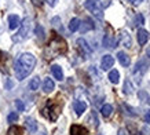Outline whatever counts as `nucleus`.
<instances>
[{
	"instance_id": "f257e3e1",
	"label": "nucleus",
	"mask_w": 150,
	"mask_h": 135,
	"mask_svg": "<svg viewBox=\"0 0 150 135\" xmlns=\"http://www.w3.org/2000/svg\"><path fill=\"white\" fill-rule=\"evenodd\" d=\"M35 66H36V57L35 55L30 54V53L21 54L17 63H15V76H17V79L18 80L26 79L33 72Z\"/></svg>"
},
{
	"instance_id": "f03ea898",
	"label": "nucleus",
	"mask_w": 150,
	"mask_h": 135,
	"mask_svg": "<svg viewBox=\"0 0 150 135\" xmlns=\"http://www.w3.org/2000/svg\"><path fill=\"white\" fill-rule=\"evenodd\" d=\"M19 31L17 32V35L13 37L14 41H22L23 39H26L29 32H30V28H32V19L30 18H25L19 25Z\"/></svg>"
},
{
	"instance_id": "7ed1b4c3",
	"label": "nucleus",
	"mask_w": 150,
	"mask_h": 135,
	"mask_svg": "<svg viewBox=\"0 0 150 135\" xmlns=\"http://www.w3.org/2000/svg\"><path fill=\"white\" fill-rule=\"evenodd\" d=\"M84 7H86L90 13L96 17L98 19H102L103 18V14H102V9H100L99 3L96 1V0H87L86 3H84Z\"/></svg>"
},
{
	"instance_id": "20e7f679",
	"label": "nucleus",
	"mask_w": 150,
	"mask_h": 135,
	"mask_svg": "<svg viewBox=\"0 0 150 135\" xmlns=\"http://www.w3.org/2000/svg\"><path fill=\"white\" fill-rule=\"evenodd\" d=\"M118 43L123 45V47H127V48H129L132 45V37L131 35L128 33V32L123 31L121 33H120V37H118Z\"/></svg>"
},
{
	"instance_id": "39448f33",
	"label": "nucleus",
	"mask_w": 150,
	"mask_h": 135,
	"mask_svg": "<svg viewBox=\"0 0 150 135\" xmlns=\"http://www.w3.org/2000/svg\"><path fill=\"white\" fill-rule=\"evenodd\" d=\"M114 63V58L112 55L106 54L102 57V61H100V68H102V70H109L110 68L113 66Z\"/></svg>"
},
{
	"instance_id": "423d86ee",
	"label": "nucleus",
	"mask_w": 150,
	"mask_h": 135,
	"mask_svg": "<svg viewBox=\"0 0 150 135\" xmlns=\"http://www.w3.org/2000/svg\"><path fill=\"white\" fill-rule=\"evenodd\" d=\"M19 25H21V18H19L17 14H11L8 17V28L11 31H14V29H17Z\"/></svg>"
},
{
	"instance_id": "0eeeda50",
	"label": "nucleus",
	"mask_w": 150,
	"mask_h": 135,
	"mask_svg": "<svg viewBox=\"0 0 150 135\" xmlns=\"http://www.w3.org/2000/svg\"><path fill=\"white\" fill-rule=\"evenodd\" d=\"M117 59L118 62L121 63L123 66H129V63H131V58H129V55L127 53H124V51H118L117 53Z\"/></svg>"
},
{
	"instance_id": "6e6552de",
	"label": "nucleus",
	"mask_w": 150,
	"mask_h": 135,
	"mask_svg": "<svg viewBox=\"0 0 150 135\" xmlns=\"http://www.w3.org/2000/svg\"><path fill=\"white\" fill-rule=\"evenodd\" d=\"M146 68H147V63H146L145 59H142L135 65V69H134V75H138V76H142L143 73L146 72Z\"/></svg>"
},
{
	"instance_id": "1a4fd4ad",
	"label": "nucleus",
	"mask_w": 150,
	"mask_h": 135,
	"mask_svg": "<svg viewBox=\"0 0 150 135\" xmlns=\"http://www.w3.org/2000/svg\"><path fill=\"white\" fill-rule=\"evenodd\" d=\"M149 40V32L146 29H138V43L141 45H145Z\"/></svg>"
},
{
	"instance_id": "9d476101",
	"label": "nucleus",
	"mask_w": 150,
	"mask_h": 135,
	"mask_svg": "<svg viewBox=\"0 0 150 135\" xmlns=\"http://www.w3.org/2000/svg\"><path fill=\"white\" fill-rule=\"evenodd\" d=\"M73 108H74V112H76V114H77V116H81L83 113L86 112L87 104L84 102V101H76V102H74V105H73Z\"/></svg>"
},
{
	"instance_id": "9b49d317",
	"label": "nucleus",
	"mask_w": 150,
	"mask_h": 135,
	"mask_svg": "<svg viewBox=\"0 0 150 135\" xmlns=\"http://www.w3.org/2000/svg\"><path fill=\"white\" fill-rule=\"evenodd\" d=\"M70 134L72 135H90L87 128H84L83 126H77V124L70 127Z\"/></svg>"
},
{
	"instance_id": "f8f14e48",
	"label": "nucleus",
	"mask_w": 150,
	"mask_h": 135,
	"mask_svg": "<svg viewBox=\"0 0 150 135\" xmlns=\"http://www.w3.org/2000/svg\"><path fill=\"white\" fill-rule=\"evenodd\" d=\"M51 72H52V75H54V77L57 80H59V81L64 80V72H62V68L59 66V65H52L51 66Z\"/></svg>"
},
{
	"instance_id": "ddd939ff",
	"label": "nucleus",
	"mask_w": 150,
	"mask_h": 135,
	"mask_svg": "<svg viewBox=\"0 0 150 135\" xmlns=\"http://www.w3.org/2000/svg\"><path fill=\"white\" fill-rule=\"evenodd\" d=\"M54 88H55L54 80L50 79V77H47L46 80H44V83H43V91H44V92H51Z\"/></svg>"
},
{
	"instance_id": "4468645a",
	"label": "nucleus",
	"mask_w": 150,
	"mask_h": 135,
	"mask_svg": "<svg viewBox=\"0 0 150 135\" xmlns=\"http://www.w3.org/2000/svg\"><path fill=\"white\" fill-rule=\"evenodd\" d=\"M25 126H26V128L30 131V132H35V131L37 130V123L32 117H28L26 120H25Z\"/></svg>"
},
{
	"instance_id": "2eb2a0df",
	"label": "nucleus",
	"mask_w": 150,
	"mask_h": 135,
	"mask_svg": "<svg viewBox=\"0 0 150 135\" xmlns=\"http://www.w3.org/2000/svg\"><path fill=\"white\" fill-rule=\"evenodd\" d=\"M77 45H79V48H81L86 54H90V53H91V47L88 45V43H87L84 39H79V40H77Z\"/></svg>"
},
{
	"instance_id": "dca6fc26",
	"label": "nucleus",
	"mask_w": 150,
	"mask_h": 135,
	"mask_svg": "<svg viewBox=\"0 0 150 135\" xmlns=\"http://www.w3.org/2000/svg\"><path fill=\"white\" fill-rule=\"evenodd\" d=\"M100 113H102V116L103 117H109L112 113H113V106L109 104H105L102 108H100Z\"/></svg>"
},
{
	"instance_id": "f3484780",
	"label": "nucleus",
	"mask_w": 150,
	"mask_h": 135,
	"mask_svg": "<svg viewBox=\"0 0 150 135\" xmlns=\"http://www.w3.org/2000/svg\"><path fill=\"white\" fill-rule=\"evenodd\" d=\"M80 19L79 18H73L70 19V22H69V31L70 32H76L79 31V28H80Z\"/></svg>"
},
{
	"instance_id": "a211bd4d",
	"label": "nucleus",
	"mask_w": 150,
	"mask_h": 135,
	"mask_svg": "<svg viewBox=\"0 0 150 135\" xmlns=\"http://www.w3.org/2000/svg\"><path fill=\"white\" fill-rule=\"evenodd\" d=\"M109 80L110 83H113V84H117L118 81H120V73H118V70H110L109 73Z\"/></svg>"
},
{
	"instance_id": "6ab92c4d",
	"label": "nucleus",
	"mask_w": 150,
	"mask_h": 135,
	"mask_svg": "<svg viewBox=\"0 0 150 135\" xmlns=\"http://www.w3.org/2000/svg\"><path fill=\"white\" fill-rule=\"evenodd\" d=\"M103 44L106 45V47H114L116 45V40H114V37L112 36V35H106L105 36V39H103Z\"/></svg>"
},
{
	"instance_id": "aec40b11",
	"label": "nucleus",
	"mask_w": 150,
	"mask_h": 135,
	"mask_svg": "<svg viewBox=\"0 0 150 135\" xmlns=\"http://www.w3.org/2000/svg\"><path fill=\"white\" fill-rule=\"evenodd\" d=\"M39 87H40V79L39 77H33L30 80V83H29V88L32 91H36L39 90Z\"/></svg>"
},
{
	"instance_id": "412c9836",
	"label": "nucleus",
	"mask_w": 150,
	"mask_h": 135,
	"mask_svg": "<svg viewBox=\"0 0 150 135\" xmlns=\"http://www.w3.org/2000/svg\"><path fill=\"white\" fill-rule=\"evenodd\" d=\"M7 135H22V130L19 128V127H11L8 130V134Z\"/></svg>"
},
{
	"instance_id": "4be33fe9",
	"label": "nucleus",
	"mask_w": 150,
	"mask_h": 135,
	"mask_svg": "<svg viewBox=\"0 0 150 135\" xmlns=\"http://www.w3.org/2000/svg\"><path fill=\"white\" fill-rule=\"evenodd\" d=\"M132 84H131V81L129 80H125V83H124V92L125 94H131L132 92Z\"/></svg>"
},
{
	"instance_id": "5701e85b",
	"label": "nucleus",
	"mask_w": 150,
	"mask_h": 135,
	"mask_svg": "<svg viewBox=\"0 0 150 135\" xmlns=\"http://www.w3.org/2000/svg\"><path fill=\"white\" fill-rule=\"evenodd\" d=\"M7 120H8V123H15L17 122V120H18V114H17V112L10 113L8 117H7Z\"/></svg>"
},
{
	"instance_id": "b1692460",
	"label": "nucleus",
	"mask_w": 150,
	"mask_h": 135,
	"mask_svg": "<svg viewBox=\"0 0 150 135\" xmlns=\"http://www.w3.org/2000/svg\"><path fill=\"white\" fill-rule=\"evenodd\" d=\"M90 29H94V25H92L91 21H86V25L81 26V32H87V31H90Z\"/></svg>"
},
{
	"instance_id": "393cba45",
	"label": "nucleus",
	"mask_w": 150,
	"mask_h": 135,
	"mask_svg": "<svg viewBox=\"0 0 150 135\" xmlns=\"http://www.w3.org/2000/svg\"><path fill=\"white\" fill-rule=\"evenodd\" d=\"M15 106H17V109H18L19 112H22L23 109H25V105L22 104V101H21V99H17V101H15Z\"/></svg>"
},
{
	"instance_id": "a878e982",
	"label": "nucleus",
	"mask_w": 150,
	"mask_h": 135,
	"mask_svg": "<svg viewBox=\"0 0 150 135\" xmlns=\"http://www.w3.org/2000/svg\"><path fill=\"white\" fill-rule=\"evenodd\" d=\"M36 35L37 37H40V39H43V28L39 25V26H36Z\"/></svg>"
},
{
	"instance_id": "bb28decb",
	"label": "nucleus",
	"mask_w": 150,
	"mask_h": 135,
	"mask_svg": "<svg viewBox=\"0 0 150 135\" xmlns=\"http://www.w3.org/2000/svg\"><path fill=\"white\" fill-rule=\"evenodd\" d=\"M117 135H129V132H128L125 128H120L118 132H117Z\"/></svg>"
},
{
	"instance_id": "cd10ccee",
	"label": "nucleus",
	"mask_w": 150,
	"mask_h": 135,
	"mask_svg": "<svg viewBox=\"0 0 150 135\" xmlns=\"http://www.w3.org/2000/svg\"><path fill=\"white\" fill-rule=\"evenodd\" d=\"M128 1H129L131 4H134V6H139L142 1H143V0H128Z\"/></svg>"
},
{
	"instance_id": "c85d7f7f",
	"label": "nucleus",
	"mask_w": 150,
	"mask_h": 135,
	"mask_svg": "<svg viewBox=\"0 0 150 135\" xmlns=\"http://www.w3.org/2000/svg\"><path fill=\"white\" fill-rule=\"evenodd\" d=\"M43 1H44V0H32V3L35 6H41L43 4Z\"/></svg>"
},
{
	"instance_id": "c756f323",
	"label": "nucleus",
	"mask_w": 150,
	"mask_h": 135,
	"mask_svg": "<svg viewBox=\"0 0 150 135\" xmlns=\"http://www.w3.org/2000/svg\"><path fill=\"white\" fill-rule=\"evenodd\" d=\"M145 122L146 123H150V110H149V112H146V114H145Z\"/></svg>"
},
{
	"instance_id": "7c9ffc66",
	"label": "nucleus",
	"mask_w": 150,
	"mask_h": 135,
	"mask_svg": "<svg viewBox=\"0 0 150 135\" xmlns=\"http://www.w3.org/2000/svg\"><path fill=\"white\" fill-rule=\"evenodd\" d=\"M55 1H57V0H47V3H48L51 7H52V6H55Z\"/></svg>"
},
{
	"instance_id": "2f4dec72",
	"label": "nucleus",
	"mask_w": 150,
	"mask_h": 135,
	"mask_svg": "<svg viewBox=\"0 0 150 135\" xmlns=\"http://www.w3.org/2000/svg\"><path fill=\"white\" fill-rule=\"evenodd\" d=\"M146 55H147V58H150V45H149V48L146 50Z\"/></svg>"
}]
</instances>
